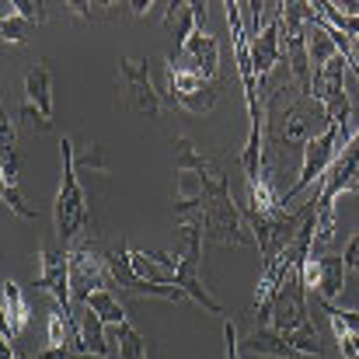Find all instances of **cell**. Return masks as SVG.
<instances>
[{
  "label": "cell",
  "mask_w": 359,
  "mask_h": 359,
  "mask_svg": "<svg viewBox=\"0 0 359 359\" xmlns=\"http://www.w3.org/2000/svg\"><path fill=\"white\" fill-rule=\"evenodd\" d=\"M171 147H175L178 171H196V178H199V203H203V231H206V238L217 241V244H227V248L255 244L251 227L244 224V213L238 210V203L231 196L227 178L192 147L189 136H178Z\"/></svg>",
  "instance_id": "obj_1"
},
{
  "label": "cell",
  "mask_w": 359,
  "mask_h": 359,
  "mask_svg": "<svg viewBox=\"0 0 359 359\" xmlns=\"http://www.w3.org/2000/svg\"><path fill=\"white\" fill-rule=\"evenodd\" d=\"M332 126L325 105L304 91H293L290 81H283L269 105H265V133H269V147L283 150V147H307L314 136H321Z\"/></svg>",
  "instance_id": "obj_2"
},
{
  "label": "cell",
  "mask_w": 359,
  "mask_h": 359,
  "mask_svg": "<svg viewBox=\"0 0 359 359\" xmlns=\"http://www.w3.org/2000/svg\"><path fill=\"white\" fill-rule=\"evenodd\" d=\"M60 157H63V178H60V192L53 203V220H56L60 238L74 241L88 224V199H84V189L77 178V154L67 136L60 140Z\"/></svg>",
  "instance_id": "obj_3"
},
{
  "label": "cell",
  "mask_w": 359,
  "mask_h": 359,
  "mask_svg": "<svg viewBox=\"0 0 359 359\" xmlns=\"http://www.w3.org/2000/svg\"><path fill=\"white\" fill-rule=\"evenodd\" d=\"M178 234H182V255H178V272H175L178 290H182L185 297H192L199 307H206V311H213V314H224L220 300H213V297H210V290H206V286H203V279H199L203 238H206L203 224H182V227H178Z\"/></svg>",
  "instance_id": "obj_4"
},
{
  "label": "cell",
  "mask_w": 359,
  "mask_h": 359,
  "mask_svg": "<svg viewBox=\"0 0 359 359\" xmlns=\"http://www.w3.org/2000/svg\"><path fill=\"white\" fill-rule=\"evenodd\" d=\"M346 147V129L342 126H328L321 136H314L300 154H304V164H300V178H297V185H290V192H283V203H286V210H290V203L304 192V189H311L314 182H325V175H328V168L335 164V157H339V150Z\"/></svg>",
  "instance_id": "obj_5"
},
{
  "label": "cell",
  "mask_w": 359,
  "mask_h": 359,
  "mask_svg": "<svg viewBox=\"0 0 359 359\" xmlns=\"http://www.w3.org/2000/svg\"><path fill=\"white\" fill-rule=\"evenodd\" d=\"M276 332H283L286 339L290 335H300V332H311L314 321L307 314V283H304V269H290L276 300H272V321H269Z\"/></svg>",
  "instance_id": "obj_6"
},
{
  "label": "cell",
  "mask_w": 359,
  "mask_h": 359,
  "mask_svg": "<svg viewBox=\"0 0 359 359\" xmlns=\"http://www.w3.org/2000/svg\"><path fill=\"white\" fill-rule=\"evenodd\" d=\"M70 258V286H74V304H88L98 290H109L116 286L112 283V272H109V255H98L95 248L88 244H77L67 251Z\"/></svg>",
  "instance_id": "obj_7"
},
{
  "label": "cell",
  "mask_w": 359,
  "mask_h": 359,
  "mask_svg": "<svg viewBox=\"0 0 359 359\" xmlns=\"http://www.w3.org/2000/svg\"><path fill=\"white\" fill-rule=\"evenodd\" d=\"M119 91H122V105L147 116V119H157L161 116V98L154 95V84H150V60L143 56H122L119 60Z\"/></svg>",
  "instance_id": "obj_8"
},
{
  "label": "cell",
  "mask_w": 359,
  "mask_h": 359,
  "mask_svg": "<svg viewBox=\"0 0 359 359\" xmlns=\"http://www.w3.org/2000/svg\"><path fill=\"white\" fill-rule=\"evenodd\" d=\"M346 67H353V60L339 53L335 60H328V63L314 74V98L325 105L328 119L335 122V126H342V129H346V119H349V112H353L349 95H346Z\"/></svg>",
  "instance_id": "obj_9"
},
{
  "label": "cell",
  "mask_w": 359,
  "mask_h": 359,
  "mask_svg": "<svg viewBox=\"0 0 359 359\" xmlns=\"http://www.w3.org/2000/svg\"><path fill=\"white\" fill-rule=\"evenodd\" d=\"M356 189H359V129L346 140V147L339 150L335 164L328 168V175H325V182H321L318 213L335 210V199L346 196V192H356Z\"/></svg>",
  "instance_id": "obj_10"
},
{
  "label": "cell",
  "mask_w": 359,
  "mask_h": 359,
  "mask_svg": "<svg viewBox=\"0 0 359 359\" xmlns=\"http://www.w3.org/2000/svg\"><path fill=\"white\" fill-rule=\"evenodd\" d=\"M224 7H227L231 35H234V56H238V74H241V88H244V102H248V116L262 119V109H258V74H255V63H251V39H248V28H244V11L234 0L224 4Z\"/></svg>",
  "instance_id": "obj_11"
},
{
  "label": "cell",
  "mask_w": 359,
  "mask_h": 359,
  "mask_svg": "<svg viewBox=\"0 0 359 359\" xmlns=\"http://www.w3.org/2000/svg\"><path fill=\"white\" fill-rule=\"evenodd\" d=\"M21 119H32V129H49L53 126V74H49L46 63H35L25 74Z\"/></svg>",
  "instance_id": "obj_12"
},
{
  "label": "cell",
  "mask_w": 359,
  "mask_h": 359,
  "mask_svg": "<svg viewBox=\"0 0 359 359\" xmlns=\"http://www.w3.org/2000/svg\"><path fill=\"white\" fill-rule=\"evenodd\" d=\"M168 63L182 67V70H189V74H196L203 81H213V74L220 67V46H217V39L210 32L199 28L178 53H168Z\"/></svg>",
  "instance_id": "obj_13"
},
{
  "label": "cell",
  "mask_w": 359,
  "mask_h": 359,
  "mask_svg": "<svg viewBox=\"0 0 359 359\" xmlns=\"http://www.w3.org/2000/svg\"><path fill=\"white\" fill-rule=\"evenodd\" d=\"M39 286L53 293L56 307L74 314V286H70V258L63 251L42 248L39 251Z\"/></svg>",
  "instance_id": "obj_14"
},
{
  "label": "cell",
  "mask_w": 359,
  "mask_h": 359,
  "mask_svg": "<svg viewBox=\"0 0 359 359\" xmlns=\"http://www.w3.org/2000/svg\"><path fill=\"white\" fill-rule=\"evenodd\" d=\"M279 11H283V4H279ZM279 11L269 18V25L251 39V63H255V74H258V81L265 84V77L272 74V67L279 63V56H283V18H279Z\"/></svg>",
  "instance_id": "obj_15"
},
{
  "label": "cell",
  "mask_w": 359,
  "mask_h": 359,
  "mask_svg": "<svg viewBox=\"0 0 359 359\" xmlns=\"http://www.w3.org/2000/svg\"><path fill=\"white\" fill-rule=\"evenodd\" d=\"M74 318H77V342H74L70 349H77V353H84V356L112 359L116 346H112V339L105 335V321H102L88 304H81Z\"/></svg>",
  "instance_id": "obj_16"
},
{
  "label": "cell",
  "mask_w": 359,
  "mask_h": 359,
  "mask_svg": "<svg viewBox=\"0 0 359 359\" xmlns=\"http://www.w3.org/2000/svg\"><path fill=\"white\" fill-rule=\"evenodd\" d=\"M203 18H206V4H199V0H192V4H168V11H164V32L182 49L203 28Z\"/></svg>",
  "instance_id": "obj_17"
},
{
  "label": "cell",
  "mask_w": 359,
  "mask_h": 359,
  "mask_svg": "<svg viewBox=\"0 0 359 359\" xmlns=\"http://www.w3.org/2000/svg\"><path fill=\"white\" fill-rule=\"evenodd\" d=\"M241 353H255V356H269V359H293V356H300V353L293 349V342H290L283 332H276L272 325L255 328V332L241 342Z\"/></svg>",
  "instance_id": "obj_18"
},
{
  "label": "cell",
  "mask_w": 359,
  "mask_h": 359,
  "mask_svg": "<svg viewBox=\"0 0 359 359\" xmlns=\"http://www.w3.org/2000/svg\"><path fill=\"white\" fill-rule=\"evenodd\" d=\"M314 262H318V293H321V300L335 304L346 293V258L325 255V258H314Z\"/></svg>",
  "instance_id": "obj_19"
},
{
  "label": "cell",
  "mask_w": 359,
  "mask_h": 359,
  "mask_svg": "<svg viewBox=\"0 0 359 359\" xmlns=\"http://www.w3.org/2000/svg\"><path fill=\"white\" fill-rule=\"evenodd\" d=\"M28 325V304L18 283L4 279V339L11 342L14 335H21V328Z\"/></svg>",
  "instance_id": "obj_20"
},
{
  "label": "cell",
  "mask_w": 359,
  "mask_h": 359,
  "mask_svg": "<svg viewBox=\"0 0 359 359\" xmlns=\"http://www.w3.org/2000/svg\"><path fill=\"white\" fill-rule=\"evenodd\" d=\"M109 339H112L119 359H147V342H143V335H140L129 321H126V325H116Z\"/></svg>",
  "instance_id": "obj_21"
},
{
  "label": "cell",
  "mask_w": 359,
  "mask_h": 359,
  "mask_svg": "<svg viewBox=\"0 0 359 359\" xmlns=\"http://www.w3.org/2000/svg\"><path fill=\"white\" fill-rule=\"evenodd\" d=\"M32 21L28 18H21L18 11H14V4L7 0L4 4V21H0V35H4V42L7 46H14V42H28V35H32Z\"/></svg>",
  "instance_id": "obj_22"
},
{
  "label": "cell",
  "mask_w": 359,
  "mask_h": 359,
  "mask_svg": "<svg viewBox=\"0 0 359 359\" xmlns=\"http://www.w3.org/2000/svg\"><path fill=\"white\" fill-rule=\"evenodd\" d=\"M88 307H91V311H95V314H98L105 325H112V328L129 321V318H126V311H122V304L112 297V290H98V293L88 300Z\"/></svg>",
  "instance_id": "obj_23"
},
{
  "label": "cell",
  "mask_w": 359,
  "mask_h": 359,
  "mask_svg": "<svg viewBox=\"0 0 359 359\" xmlns=\"http://www.w3.org/2000/svg\"><path fill=\"white\" fill-rule=\"evenodd\" d=\"M171 102H175V109H185L192 116H206L217 105V84H206L203 91H192V95H182V98H171Z\"/></svg>",
  "instance_id": "obj_24"
},
{
  "label": "cell",
  "mask_w": 359,
  "mask_h": 359,
  "mask_svg": "<svg viewBox=\"0 0 359 359\" xmlns=\"http://www.w3.org/2000/svg\"><path fill=\"white\" fill-rule=\"evenodd\" d=\"M119 7H126V4H91V0H74L70 4V11L88 18V21H109V18H116L112 11H119Z\"/></svg>",
  "instance_id": "obj_25"
},
{
  "label": "cell",
  "mask_w": 359,
  "mask_h": 359,
  "mask_svg": "<svg viewBox=\"0 0 359 359\" xmlns=\"http://www.w3.org/2000/svg\"><path fill=\"white\" fill-rule=\"evenodd\" d=\"M14 11L21 18H28L32 25H42L46 21V4H35V0H14Z\"/></svg>",
  "instance_id": "obj_26"
},
{
  "label": "cell",
  "mask_w": 359,
  "mask_h": 359,
  "mask_svg": "<svg viewBox=\"0 0 359 359\" xmlns=\"http://www.w3.org/2000/svg\"><path fill=\"white\" fill-rule=\"evenodd\" d=\"M0 178H4V189H18V150L4 154V164H0Z\"/></svg>",
  "instance_id": "obj_27"
},
{
  "label": "cell",
  "mask_w": 359,
  "mask_h": 359,
  "mask_svg": "<svg viewBox=\"0 0 359 359\" xmlns=\"http://www.w3.org/2000/svg\"><path fill=\"white\" fill-rule=\"evenodd\" d=\"M4 206H7L11 213H18L21 220H32V217H35V213L25 206V199H21V192H18V189H4Z\"/></svg>",
  "instance_id": "obj_28"
},
{
  "label": "cell",
  "mask_w": 359,
  "mask_h": 359,
  "mask_svg": "<svg viewBox=\"0 0 359 359\" xmlns=\"http://www.w3.org/2000/svg\"><path fill=\"white\" fill-rule=\"evenodd\" d=\"M0 129H4L0 150H4V154H11V150H14V136H18V133H14V122H11V116H7V112H0Z\"/></svg>",
  "instance_id": "obj_29"
},
{
  "label": "cell",
  "mask_w": 359,
  "mask_h": 359,
  "mask_svg": "<svg viewBox=\"0 0 359 359\" xmlns=\"http://www.w3.org/2000/svg\"><path fill=\"white\" fill-rule=\"evenodd\" d=\"M39 359H102V356H84V353L63 346V349H46V353H39Z\"/></svg>",
  "instance_id": "obj_30"
},
{
  "label": "cell",
  "mask_w": 359,
  "mask_h": 359,
  "mask_svg": "<svg viewBox=\"0 0 359 359\" xmlns=\"http://www.w3.org/2000/svg\"><path fill=\"white\" fill-rule=\"evenodd\" d=\"M224 339H227V359H241V342H238V328H234V321L224 325Z\"/></svg>",
  "instance_id": "obj_31"
},
{
  "label": "cell",
  "mask_w": 359,
  "mask_h": 359,
  "mask_svg": "<svg viewBox=\"0 0 359 359\" xmlns=\"http://www.w3.org/2000/svg\"><path fill=\"white\" fill-rule=\"evenodd\" d=\"M77 168H98V171H102V168H105V164H102V150H98V147H88V154L77 157Z\"/></svg>",
  "instance_id": "obj_32"
},
{
  "label": "cell",
  "mask_w": 359,
  "mask_h": 359,
  "mask_svg": "<svg viewBox=\"0 0 359 359\" xmlns=\"http://www.w3.org/2000/svg\"><path fill=\"white\" fill-rule=\"evenodd\" d=\"M346 265H349L353 272H359V234H353L349 244H346Z\"/></svg>",
  "instance_id": "obj_33"
},
{
  "label": "cell",
  "mask_w": 359,
  "mask_h": 359,
  "mask_svg": "<svg viewBox=\"0 0 359 359\" xmlns=\"http://www.w3.org/2000/svg\"><path fill=\"white\" fill-rule=\"evenodd\" d=\"M0 359H21L18 353H14V346H11L7 339H4V346H0Z\"/></svg>",
  "instance_id": "obj_34"
},
{
  "label": "cell",
  "mask_w": 359,
  "mask_h": 359,
  "mask_svg": "<svg viewBox=\"0 0 359 359\" xmlns=\"http://www.w3.org/2000/svg\"><path fill=\"white\" fill-rule=\"evenodd\" d=\"M21 359H39V356H21Z\"/></svg>",
  "instance_id": "obj_35"
}]
</instances>
